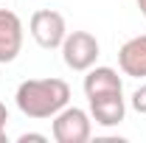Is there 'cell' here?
Returning <instances> with one entry per match:
<instances>
[{
  "label": "cell",
  "mask_w": 146,
  "mask_h": 143,
  "mask_svg": "<svg viewBox=\"0 0 146 143\" xmlns=\"http://www.w3.org/2000/svg\"><path fill=\"white\" fill-rule=\"evenodd\" d=\"M17 109L25 118H54L70 101V87L65 79H25L14 93Z\"/></svg>",
  "instance_id": "1"
},
{
  "label": "cell",
  "mask_w": 146,
  "mask_h": 143,
  "mask_svg": "<svg viewBox=\"0 0 146 143\" xmlns=\"http://www.w3.org/2000/svg\"><path fill=\"white\" fill-rule=\"evenodd\" d=\"M56 143H87L93 135V118L82 107H62L51 124Z\"/></svg>",
  "instance_id": "2"
},
{
  "label": "cell",
  "mask_w": 146,
  "mask_h": 143,
  "mask_svg": "<svg viewBox=\"0 0 146 143\" xmlns=\"http://www.w3.org/2000/svg\"><path fill=\"white\" fill-rule=\"evenodd\" d=\"M101 54V45L90 31H70L62 42V59L70 70L87 73Z\"/></svg>",
  "instance_id": "3"
},
{
  "label": "cell",
  "mask_w": 146,
  "mask_h": 143,
  "mask_svg": "<svg viewBox=\"0 0 146 143\" xmlns=\"http://www.w3.org/2000/svg\"><path fill=\"white\" fill-rule=\"evenodd\" d=\"M28 31L34 36V42L45 51H54V48H62L65 36H68V25H65V17L54 11V9H39L31 14L28 20Z\"/></svg>",
  "instance_id": "4"
},
{
  "label": "cell",
  "mask_w": 146,
  "mask_h": 143,
  "mask_svg": "<svg viewBox=\"0 0 146 143\" xmlns=\"http://www.w3.org/2000/svg\"><path fill=\"white\" fill-rule=\"evenodd\" d=\"M23 51V23L14 11L0 9V65L14 62Z\"/></svg>",
  "instance_id": "5"
},
{
  "label": "cell",
  "mask_w": 146,
  "mask_h": 143,
  "mask_svg": "<svg viewBox=\"0 0 146 143\" xmlns=\"http://www.w3.org/2000/svg\"><path fill=\"white\" fill-rule=\"evenodd\" d=\"M90 101V118L101 126H118L127 115V101L124 93H110V95H96Z\"/></svg>",
  "instance_id": "6"
},
{
  "label": "cell",
  "mask_w": 146,
  "mask_h": 143,
  "mask_svg": "<svg viewBox=\"0 0 146 143\" xmlns=\"http://www.w3.org/2000/svg\"><path fill=\"white\" fill-rule=\"evenodd\" d=\"M118 68L124 76L132 79H146V34L132 36L118 51Z\"/></svg>",
  "instance_id": "7"
},
{
  "label": "cell",
  "mask_w": 146,
  "mask_h": 143,
  "mask_svg": "<svg viewBox=\"0 0 146 143\" xmlns=\"http://www.w3.org/2000/svg\"><path fill=\"white\" fill-rule=\"evenodd\" d=\"M84 95L87 98H96V95H110V93H124V81H121V76L115 68H107V65H101V68H96L93 65L87 76H84Z\"/></svg>",
  "instance_id": "8"
},
{
  "label": "cell",
  "mask_w": 146,
  "mask_h": 143,
  "mask_svg": "<svg viewBox=\"0 0 146 143\" xmlns=\"http://www.w3.org/2000/svg\"><path fill=\"white\" fill-rule=\"evenodd\" d=\"M132 109L141 112V115H146V84H141V87L132 93Z\"/></svg>",
  "instance_id": "9"
},
{
  "label": "cell",
  "mask_w": 146,
  "mask_h": 143,
  "mask_svg": "<svg viewBox=\"0 0 146 143\" xmlns=\"http://www.w3.org/2000/svg\"><path fill=\"white\" fill-rule=\"evenodd\" d=\"M6 121H9V109L0 101V143H6Z\"/></svg>",
  "instance_id": "10"
},
{
  "label": "cell",
  "mask_w": 146,
  "mask_h": 143,
  "mask_svg": "<svg viewBox=\"0 0 146 143\" xmlns=\"http://www.w3.org/2000/svg\"><path fill=\"white\" fill-rule=\"evenodd\" d=\"M28 140H39V143H45L48 138H45V135H36V132H25V135H20V143H28Z\"/></svg>",
  "instance_id": "11"
},
{
  "label": "cell",
  "mask_w": 146,
  "mask_h": 143,
  "mask_svg": "<svg viewBox=\"0 0 146 143\" xmlns=\"http://www.w3.org/2000/svg\"><path fill=\"white\" fill-rule=\"evenodd\" d=\"M138 3V9H141V14H143V20H146V0H135Z\"/></svg>",
  "instance_id": "12"
}]
</instances>
